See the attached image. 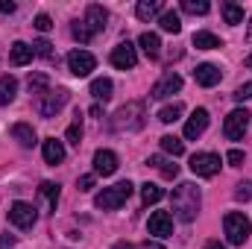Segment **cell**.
I'll use <instances>...</instances> for the list:
<instances>
[{"label": "cell", "mask_w": 252, "mask_h": 249, "mask_svg": "<svg viewBox=\"0 0 252 249\" xmlns=\"http://www.w3.org/2000/svg\"><path fill=\"white\" fill-rule=\"evenodd\" d=\"M170 202H173V214H176V220H182V223H193L196 214H199L202 193H199V187L193 185V182H182L179 187H173Z\"/></svg>", "instance_id": "cell-1"}, {"label": "cell", "mask_w": 252, "mask_h": 249, "mask_svg": "<svg viewBox=\"0 0 252 249\" xmlns=\"http://www.w3.org/2000/svg\"><path fill=\"white\" fill-rule=\"evenodd\" d=\"M223 232H226V238H229L232 247H244L252 235L250 217H247L244 211H229V214L223 217Z\"/></svg>", "instance_id": "cell-2"}, {"label": "cell", "mask_w": 252, "mask_h": 249, "mask_svg": "<svg viewBox=\"0 0 252 249\" xmlns=\"http://www.w3.org/2000/svg\"><path fill=\"white\" fill-rule=\"evenodd\" d=\"M132 182L126 179V182H118V185H112V187H103L97 196H94V205L97 208H103V211H115V208H121L126 199L132 196Z\"/></svg>", "instance_id": "cell-3"}, {"label": "cell", "mask_w": 252, "mask_h": 249, "mask_svg": "<svg viewBox=\"0 0 252 249\" xmlns=\"http://www.w3.org/2000/svg\"><path fill=\"white\" fill-rule=\"evenodd\" d=\"M64 103H67V91L59 88V91H44V94H38V100H35V112L44 118V121H50V118H56L59 112L64 109Z\"/></svg>", "instance_id": "cell-4"}, {"label": "cell", "mask_w": 252, "mask_h": 249, "mask_svg": "<svg viewBox=\"0 0 252 249\" xmlns=\"http://www.w3.org/2000/svg\"><path fill=\"white\" fill-rule=\"evenodd\" d=\"M144 126V103H126L124 109L115 115L112 129H141Z\"/></svg>", "instance_id": "cell-5"}, {"label": "cell", "mask_w": 252, "mask_h": 249, "mask_svg": "<svg viewBox=\"0 0 252 249\" xmlns=\"http://www.w3.org/2000/svg\"><path fill=\"white\" fill-rule=\"evenodd\" d=\"M220 156L217 153H196V156H190V173H196V176H217L220 173Z\"/></svg>", "instance_id": "cell-6"}, {"label": "cell", "mask_w": 252, "mask_h": 249, "mask_svg": "<svg viewBox=\"0 0 252 249\" xmlns=\"http://www.w3.org/2000/svg\"><path fill=\"white\" fill-rule=\"evenodd\" d=\"M247 129H250V112H247V109L229 112V118H226V124H223V135H226L229 141H241Z\"/></svg>", "instance_id": "cell-7"}, {"label": "cell", "mask_w": 252, "mask_h": 249, "mask_svg": "<svg viewBox=\"0 0 252 249\" xmlns=\"http://www.w3.org/2000/svg\"><path fill=\"white\" fill-rule=\"evenodd\" d=\"M35 220H38V214H35V208H32L30 202H12V208H9V223H12V226H18V229H32Z\"/></svg>", "instance_id": "cell-8"}, {"label": "cell", "mask_w": 252, "mask_h": 249, "mask_svg": "<svg viewBox=\"0 0 252 249\" xmlns=\"http://www.w3.org/2000/svg\"><path fill=\"white\" fill-rule=\"evenodd\" d=\"M67 67L73 76H88L94 67H97V59L88 53V50H70L67 53Z\"/></svg>", "instance_id": "cell-9"}, {"label": "cell", "mask_w": 252, "mask_h": 249, "mask_svg": "<svg viewBox=\"0 0 252 249\" xmlns=\"http://www.w3.org/2000/svg\"><path fill=\"white\" fill-rule=\"evenodd\" d=\"M182 88V76L179 73H173V70H167L156 85H153V91H150V97L153 100H164V97H170V94H176Z\"/></svg>", "instance_id": "cell-10"}, {"label": "cell", "mask_w": 252, "mask_h": 249, "mask_svg": "<svg viewBox=\"0 0 252 249\" xmlns=\"http://www.w3.org/2000/svg\"><path fill=\"white\" fill-rule=\"evenodd\" d=\"M147 232L153 238H170L173 235V217L167 211H153L147 220Z\"/></svg>", "instance_id": "cell-11"}, {"label": "cell", "mask_w": 252, "mask_h": 249, "mask_svg": "<svg viewBox=\"0 0 252 249\" xmlns=\"http://www.w3.org/2000/svg\"><path fill=\"white\" fill-rule=\"evenodd\" d=\"M135 62H138L135 44L124 41V44H118V47L112 50V64H115L118 70H132V67H135Z\"/></svg>", "instance_id": "cell-12"}, {"label": "cell", "mask_w": 252, "mask_h": 249, "mask_svg": "<svg viewBox=\"0 0 252 249\" xmlns=\"http://www.w3.org/2000/svg\"><path fill=\"white\" fill-rule=\"evenodd\" d=\"M106 21H109V12L100 6V3H91L88 9H85V27H88V32L91 35H97V32H103L106 30Z\"/></svg>", "instance_id": "cell-13"}, {"label": "cell", "mask_w": 252, "mask_h": 249, "mask_svg": "<svg viewBox=\"0 0 252 249\" xmlns=\"http://www.w3.org/2000/svg\"><path fill=\"white\" fill-rule=\"evenodd\" d=\"M118 170V156L112 150H97L94 153V173L97 176H112Z\"/></svg>", "instance_id": "cell-14"}, {"label": "cell", "mask_w": 252, "mask_h": 249, "mask_svg": "<svg viewBox=\"0 0 252 249\" xmlns=\"http://www.w3.org/2000/svg\"><path fill=\"white\" fill-rule=\"evenodd\" d=\"M193 79H196V85H202V88H211V85H217L220 79H223V70L217 67V64H199L196 70H193Z\"/></svg>", "instance_id": "cell-15"}, {"label": "cell", "mask_w": 252, "mask_h": 249, "mask_svg": "<svg viewBox=\"0 0 252 249\" xmlns=\"http://www.w3.org/2000/svg\"><path fill=\"white\" fill-rule=\"evenodd\" d=\"M205 126H208V112L205 109H193V115H190L188 124H185V138L188 141H196L205 132Z\"/></svg>", "instance_id": "cell-16"}, {"label": "cell", "mask_w": 252, "mask_h": 249, "mask_svg": "<svg viewBox=\"0 0 252 249\" xmlns=\"http://www.w3.org/2000/svg\"><path fill=\"white\" fill-rule=\"evenodd\" d=\"M32 56H35V50H32L30 44H24V41H15V44H12V50H9V62L15 64V67L30 64V62H32Z\"/></svg>", "instance_id": "cell-17"}, {"label": "cell", "mask_w": 252, "mask_h": 249, "mask_svg": "<svg viewBox=\"0 0 252 249\" xmlns=\"http://www.w3.org/2000/svg\"><path fill=\"white\" fill-rule=\"evenodd\" d=\"M12 138H15L24 150L35 147V129H32L30 124H15V126H12Z\"/></svg>", "instance_id": "cell-18"}, {"label": "cell", "mask_w": 252, "mask_h": 249, "mask_svg": "<svg viewBox=\"0 0 252 249\" xmlns=\"http://www.w3.org/2000/svg\"><path fill=\"white\" fill-rule=\"evenodd\" d=\"M44 161L47 164H62L64 161V144L56 138H47L44 141Z\"/></svg>", "instance_id": "cell-19"}, {"label": "cell", "mask_w": 252, "mask_h": 249, "mask_svg": "<svg viewBox=\"0 0 252 249\" xmlns=\"http://www.w3.org/2000/svg\"><path fill=\"white\" fill-rule=\"evenodd\" d=\"M138 47L150 56V59H156L158 53H161V38L156 35V32H141V38H138Z\"/></svg>", "instance_id": "cell-20"}, {"label": "cell", "mask_w": 252, "mask_h": 249, "mask_svg": "<svg viewBox=\"0 0 252 249\" xmlns=\"http://www.w3.org/2000/svg\"><path fill=\"white\" fill-rule=\"evenodd\" d=\"M15 94H18V79L12 73L0 76V106H9L15 100Z\"/></svg>", "instance_id": "cell-21"}, {"label": "cell", "mask_w": 252, "mask_h": 249, "mask_svg": "<svg viewBox=\"0 0 252 249\" xmlns=\"http://www.w3.org/2000/svg\"><path fill=\"white\" fill-rule=\"evenodd\" d=\"M193 47L196 50H220L223 41L214 32H193Z\"/></svg>", "instance_id": "cell-22"}, {"label": "cell", "mask_w": 252, "mask_h": 249, "mask_svg": "<svg viewBox=\"0 0 252 249\" xmlns=\"http://www.w3.org/2000/svg\"><path fill=\"white\" fill-rule=\"evenodd\" d=\"M112 91H115V85H112V79H106V76H100V79H94L91 82V97L94 100H112Z\"/></svg>", "instance_id": "cell-23"}, {"label": "cell", "mask_w": 252, "mask_h": 249, "mask_svg": "<svg viewBox=\"0 0 252 249\" xmlns=\"http://www.w3.org/2000/svg\"><path fill=\"white\" fill-rule=\"evenodd\" d=\"M147 164H153L164 179H176V173H179V164H173V161H167V158H161V156H153Z\"/></svg>", "instance_id": "cell-24"}, {"label": "cell", "mask_w": 252, "mask_h": 249, "mask_svg": "<svg viewBox=\"0 0 252 249\" xmlns=\"http://www.w3.org/2000/svg\"><path fill=\"white\" fill-rule=\"evenodd\" d=\"M161 12V3L158 0H141L138 6H135V15L141 18V21H150V18H156Z\"/></svg>", "instance_id": "cell-25"}, {"label": "cell", "mask_w": 252, "mask_h": 249, "mask_svg": "<svg viewBox=\"0 0 252 249\" xmlns=\"http://www.w3.org/2000/svg\"><path fill=\"white\" fill-rule=\"evenodd\" d=\"M158 27L164 30V32H182V18L176 15V12H161V18H158Z\"/></svg>", "instance_id": "cell-26"}, {"label": "cell", "mask_w": 252, "mask_h": 249, "mask_svg": "<svg viewBox=\"0 0 252 249\" xmlns=\"http://www.w3.org/2000/svg\"><path fill=\"white\" fill-rule=\"evenodd\" d=\"M220 9H223V18H226V24H232V27H238V24L244 21V9H241L238 3H232V0H226V3L220 6Z\"/></svg>", "instance_id": "cell-27"}, {"label": "cell", "mask_w": 252, "mask_h": 249, "mask_svg": "<svg viewBox=\"0 0 252 249\" xmlns=\"http://www.w3.org/2000/svg\"><path fill=\"white\" fill-rule=\"evenodd\" d=\"M158 141H161V150H164V153H170V156H173V158H176V156H182V153H185V144H182V141H179V138H176V135H161V138H158Z\"/></svg>", "instance_id": "cell-28"}, {"label": "cell", "mask_w": 252, "mask_h": 249, "mask_svg": "<svg viewBox=\"0 0 252 249\" xmlns=\"http://www.w3.org/2000/svg\"><path fill=\"white\" fill-rule=\"evenodd\" d=\"M182 112H185V106H182V103H173V106H164V109L158 112V121H161V124H176V121L182 118Z\"/></svg>", "instance_id": "cell-29"}, {"label": "cell", "mask_w": 252, "mask_h": 249, "mask_svg": "<svg viewBox=\"0 0 252 249\" xmlns=\"http://www.w3.org/2000/svg\"><path fill=\"white\" fill-rule=\"evenodd\" d=\"M161 196H164V190H161L158 185H153V182L141 185V199H144V205H156Z\"/></svg>", "instance_id": "cell-30"}, {"label": "cell", "mask_w": 252, "mask_h": 249, "mask_svg": "<svg viewBox=\"0 0 252 249\" xmlns=\"http://www.w3.org/2000/svg\"><path fill=\"white\" fill-rule=\"evenodd\" d=\"M64 141H67V144H73V147H79V141H82V118H79V112H76L73 124L67 126V132H64Z\"/></svg>", "instance_id": "cell-31"}, {"label": "cell", "mask_w": 252, "mask_h": 249, "mask_svg": "<svg viewBox=\"0 0 252 249\" xmlns=\"http://www.w3.org/2000/svg\"><path fill=\"white\" fill-rule=\"evenodd\" d=\"M38 190H41V196L47 199V205L56 211V205H59V185H56V182H41Z\"/></svg>", "instance_id": "cell-32"}, {"label": "cell", "mask_w": 252, "mask_h": 249, "mask_svg": "<svg viewBox=\"0 0 252 249\" xmlns=\"http://www.w3.org/2000/svg\"><path fill=\"white\" fill-rule=\"evenodd\" d=\"M182 9L190 12V15H205L211 9V3L208 0H182Z\"/></svg>", "instance_id": "cell-33"}, {"label": "cell", "mask_w": 252, "mask_h": 249, "mask_svg": "<svg viewBox=\"0 0 252 249\" xmlns=\"http://www.w3.org/2000/svg\"><path fill=\"white\" fill-rule=\"evenodd\" d=\"M27 85H30V91H32V94H44L50 82H47V76H44V73H35V76H30V82H27Z\"/></svg>", "instance_id": "cell-34"}, {"label": "cell", "mask_w": 252, "mask_h": 249, "mask_svg": "<svg viewBox=\"0 0 252 249\" xmlns=\"http://www.w3.org/2000/svg\"><path fill=\"white\" fill-rule=\"evenodd\" d=\"M70 35H73L76 41H91V32H88V27H85L82 21H76V24L70 27Z\"/></svg>", "instance_id": "cell-35"}, {"label": "cell", "mask_w": 252, "mask_h": 249, "mask_svg": "<svg viewBox=\"0 0 252 249\" xmlns=\"http://www.w3.org/2000/svg\"><path fill=\"white\" fill-rule=\"evenodd\" d=\"M235 199H238V202H247V199H252V182H241V185H238V190H235Z\"/></svg>", "instance_id": "cell-36"}, {"label": "cell", "mask_w": 252, "mask_h": 249, "mask_svg": "<svg viewBox=\"0 0 252 249\" xmlns=\"http://www.w3.org/2000/svg\"><path fill=\"white\" fill-rule=\"evenodd\" d=\"M32 50H35V56H44V59H53V50H50V41H35L32 44Z\"/></svg>", "instance_id": "cell-37"}, {"label": "cell", "mask_w": 252, "mask_h": 249, "mask_svg": "<svg viewBox=\"0 0 252 249\" xmlns=\"http://www.w3.org/2000/svg\"><path fill=\"white\" fill-rule=\"evenodd\" d=\"M32 27H35V30H38V32H50V30H53V21H50V18H47V15H38V18H35V24H32Z\"/></svg>", "instance_id": "cell-38"}, {"label": "cell", "mask_w": 252, "mask_h": 249, "mask_svg": "<svg viewBox=\"0 0 252 249\" xmlns=\"http://www.w3.org/2000/svg\"><path fill=\"white\" fill-rule=\"evenodd\" d=\"M94 179H97V173H85V176H79L76 187H79V190H91V187H94Z\"/></svg>", "instance_id": "cell-39"}, {"label": "cell", "mask_w": 252, "mask_h": 249, "mask_svg": "<svg viewBox=\"0 0 252 249\" xmlns=\"http://www.w3.org/2000/svg\"><path fill=\"white\" fill-rule=\"evenodd\" d=\"M226 161H229L232 167H241V164H244V153H241V150H229V156H226Z\"/></svg>", "instance_id": "cell-40"}, {"label": "cell", "mask_w": 252, "mask_h": 249, "mask_svg": "<svg viewBox=\"0 0 252 249\" xmlns=\"http://www.w3.org/2000/svg\"><path fill=\"white\" fill-rule=\"evenodd\" d=\"M250 97H252V82L241 85V88L235 91V100H241V103H244V100H250Z\"/></svg>", "instance_id": "cell-41"}, {"label": "cell", "mask_w": 252, "mask_h": 249, "mask_svg": "<svg viewBox=\"0 0 252 249\" xmlns=\"http://www.w3.org/2000/svg\"><path fill=\"white\" fill-rule=\"evenodd\" d=\"M15 247V238L12 235H0V249H12Z\"/></svg>", "instance_id": "cell-42"}, {"label": "cell", "mask_w": 252, "mask_h": 249, "mask_svg": "<svg viewBox=\"0 0 252 249\" xmlns=\"http://www.w3.org/2000/svg\"><path fill=\"white\" fill-rule=\"evenodd\" d=\"M12 12H15V3H6V0H3V3H0V15H12Z\"/></svg>", "instance_id": "cell-43"}, {"label": "cell", "mask_w": 252, "mask_h": 249, "mask_svg": "<svg viewBox=\"0 0 252 249\" xmlns=\"http://www.w3.org/2000/svg\"><path fill=\"white\" fill-rule=\"evenodd\" d=\"M202 249H226V247H223L220 241H208V244H205V247H202Z\"/></svg>", "instance_id": "cell-44"}, {"label": "cell", "mask_w": 252, "mask_h": 249, "mask_svg": "<svg viewBox=\"0 0 252 249\" xmlns=\"http://www.w3.org/2000/svg\"><path fill=\"white\" fill-rule=\"evenodd\" d=\"M112 249H135V247H132V244H126V241H118Z\"/></svg>", "instance_id": "cell-45"}, {"label": "cell", "mask_w": 252, "mask_h": 249, "mask_svg": "<svg viewBox=\"0 0 252 249\" xmlns=\"http://www.w3.org/2000/svg\"><path fill=\"white\" fill-rule=\"evenodd\" d=\"M247 38L252 41V18H250V30H247Z\"/></svg>", "instance_id": "cell-46"}, {"label": "cell", "mask_w": 252, "mask_h": 249, "mask_svg": "<svg viewBox=\"0 0 252 249\" xmlns=\"http://www.w3.org/2000/svg\"><path fill=\"white\" fill-rule=\"evenodd\" d=\"M247 67H252V56H247Z\"/></svg>", "instance_id": "cell-47"}, {"label": "cell", "mask_w": 252, "mask_h": 249, "mask_svg": "<svg viewBox=\"0 0 252 249\" xmlns=\"http://www.w3.org/2000/svg\"><path fill=\"white\" fill-rule=\"evenodd\" d=\"M144 249H161V247H150V244H147V247H144Z\"/></svg>", "instance_id": "cell-48"}]
</instances>
